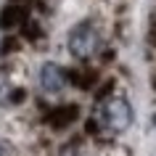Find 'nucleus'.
Instances as JSON below:
<instances>
[{
  "instance_id": "f03ea898",
  "label": "nucleus",
  "mask_w": 156,
  "mask_h": 156,
  "mask_svg": "<svg viewBox=\"0 0 156 156\" xmlns=\"http://www.w3.org/2000/svg\"><path fill=\"white\" fill-rule=\"evenodd\" d=\"M66 42H69V53L74 58H90L101 45V34L90 21H80V24L72 27Z\"/></svg>"
},
{
  "instance_id": "7ed1b4c3",
  "label": "nucleus",
  "mask_w": 156,
  "mask_h": 156,
  "mask_svg": "<svg viewBox=\"0 0 156 156\" xmlns=\"http://www.w3.org/2000/svg\"><path fill=\"white\" fill-rule=\"evenodd\" d=\"M40 87L45 93H50V95H56V93H61L66 87V74L64 69L58 64H53V61H48V64H42L40 66Z\"/></svg>"
},
{
  "instance_id": "f257e3e1",
  "label": "nucleus",
  "mask_w": 156,
  "mask_h": 156,
  "mask_svg": "<svg viewBox=\"0 0 156 156\" xmlns=\"http://www.w3.org/2000/svg\"><path fill=\"white\" fill-rule=\"evenodd\" d=\"M135 122V111H132V103L124 95H111V98L103 101L101 106V124L111 132H124L130 130V124Z\"/></svg>"
},
{
  "instance_id": "20e7f679",
  "label": "nucleus",
  "mask_w": 156,
  "mask_h": 156,
  "mask_svg": "<svg viewBox=\"0 0 156 156\" xmlns=\"http://www.w3.org/2000/svg\"><path fill=\"white\" fill-rule=\"evenodd\" d=\"M0 156H5V151H3V143H0Z\"/></svg>"
}]
</instances>
